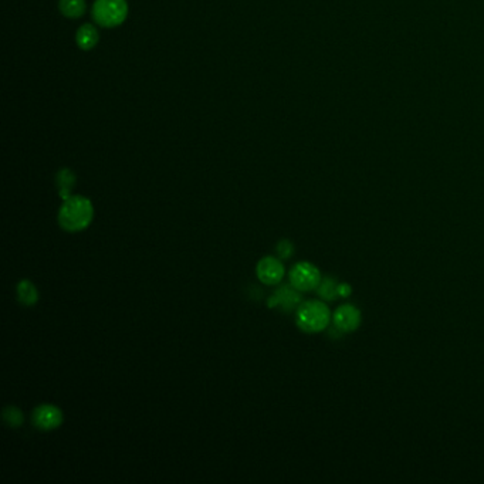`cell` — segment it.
Segmentation results:
<instances>
[{
    "label": "cell",
    "mask_w": 484,
    "mask_h": 484,
    "mask_svg": "<svg viewBox=\"0 0 484 484\" xmlns=\"http://www.w3.org/2000/svg\"><path fill=\"white\" fill-rule=\"evenodd\" d=\"M94 218V206L85 197H70L58 209V223L67 232H81L89 226Z\"/></svg>",
    "instance_id": "obj_1"
},
{
    "label": "cell",
    "mask_w": 484,
    "mask_h": 484,
    "mask_svg": "<svg viewBox=\"0 0 484 484\" xmlns=\"http://www.w3.org/2000/svg\"><path fill=\"white\" fill-rule=\"evenodd\" d=\"M333 318L328 306L318 300L304 302L299 306L296 313V323L300 330L309 334L324 331Z\"/></svg>",
    "instance_id": "obj_2"
},
{
    "label": "cell",
    "mask_w": 484,
    "mask_h": 484,
    "mask_svg": "<svg viewBox=\"0 0 484 484\" xmlns=\"http://www.w3.org/2000/svg\"><path fill=\"white\" fill-rule=\"evenodd\" d=\"M127 16V0H95L92 5V18L95 23L106 29L121 26Z\"/></svg>",
    "instance_id": "obj_3"
},
{
    "label": "cell",
    "mask_w": 484,
    "mask_h": 484,
    "mask_svg": "<svg viewBox=\"0 0 484 484\" xmlns=\"http://www.w3.org/2000/svg\"><path fill=\"white\" fill-rule=\"evenodd\" d=\"M323 277L317 266L309 261L297 263L290 271V284L296 287L302 293H309L317 290Z\"/></svg>",
    "instance_id": "obj_4"
},
{
    "label": "cell",
    "mask_w": 484,
    "mask_h": 484,
    "mask_svg": "<svg viewBox=\"0 0 484 484\" xmlns=\"http://www.w3.org/2000/svg\"><path fill=\"white\" fill-rule=\"evenodd\" d=\"M303 297H302V292L296 287H293L292 284H284L280 285L275 292L273 293V296L268 299V307L270 309H280L284 313H292L296 309H299V306L302 304Z\"/></svg>",
    "instance_id": "obj_5"
},
{
    "label": "cell",
    "mask_w": 484,
    "mask_h": 484,
    "mask_svg": "<svg viewBox=\"0 0 484 484\" xmlns=\"http://www.w3.org/2000/svg\"><path fill=\"white\" fill-rule=\"evenodd\" d=\"M361 311L352 304H341L333 314L334 327L341 333H354L361 325Z\"/></svg>",
    "instance_id": "obj_6"
},
{
    "label": "cell",
    "mask_w": 484,
    "mask_h": 484,
    "mask_svg": "<svg viewBox=\"0 0 484 484\" xmlns=\"http://www.w3.org/2000/svg\"><path fill=\"white\" fill-rule=\"evenodd\" d=\"M32 421L40 430H53L63 423V412L54 405L43 404L33 411Z\"/></svg>",
    "instance_id": "obj_7"
},
{
    "label": "cell",
    "mask_w": 484,
    "mask_h": 484,
    "mask_svg": "<svg viewBox=\"0 0 484 484\" xmlns=\"http://www.w3.org/2000/svg\"><path fill=\"white\" fill-rule=\"evenodd\" d=\"M256 273H257L259 280L263 284L275 285L284 277V266L278 259L271 257V256H266L257 263Z\"/></svg>",
    "instance_id": "obj_8"
},
{
    "label": "cell",
    "mask_w": 484,
    "mask_h": 484,
    "mask_svg": "<svg viewBox=\"0 0 484 484\" xmlns=\"http://www.w3.org/2000/svg\"><path fill=\"white\" fill-rule=\"evenodd\" d=\"M99 40H100V35L94 25L85 23L77 30L75 43L81 50H85V51L92 50L97 46V43H99Z\"/></svg>",
    "instance_id": "obj_9"
},
{
    "label": "cell",
    "mask_w": 484,
    "mask_h": 484,
    "mask_svg": "<svg viewBox=\"0 0 484 484\" xmlns=\"http://www.w3.org/2000/svg\"><path fill=\"white\" fill-rule=\"evenodd\" d=\"M16 292H18V299H19V302L23 306L30 307V306H36L37 304V302H39V292H37L36 285L32 281L22 280L18 284Z\"/></svg>",
    "instance_id": "obj_10"
},
{
    "label": "cell",
    "mask_w": 484,
    "mask_h": 484,
    "mask_svg": "<svg viewBox=\"0 0 484 484\" xmlns=\"http://www.w3.org/2000/svg\"><path fill=\"white\" fill-rule=\"evenodd\" d=\"M58 9L67 19H80L84 16L87 5L85 0H60Z\"/></svg>",
    "instance_id": "obj_11"
},
{
    "label": "cell",
    "mask_w": 484,
    "mask_h": 484,
    "mask_svg": "<svg viewBox=\"0 0 484 484\" xmlns=\"http://www.w3.org/2000/svg\"><path fill=\"white\" fill-rule=\"evenodd\" d=\"M56 182L58 186V195L63 198V201L70 198V192L75 185V175L73 173V170L61 169L56 176Z\"/></svg>",
    "instance_id": "obj_12"
},
{
    "label": "cell",
    "mask_w": 484,
    "mask_h": 484,
    "mask_svg": "<svg viewBox=\"0 0 484 484\" xmlns=\"http://www.w3.org/2000/svg\"><path fill=\"white\" fill-rule=\"evenodd\" d=\"M317 294L325 300L333 302L338 297V283L333 277H325L321 280V283L317 287Z\"/></svg>",
    "instance_id": "obj_13"
},
{
    "label": "cell",
    "mask_w": 484,
    "mask_h": 484,
    "mask_svg": "<svg viewBox=\"0 0 484 484\" xmlns=\"http://www.w3.org/2000/svg\"><path fill=\"white\" fill-rule=\"evenodd\" d=\"M4 419L9 426L19 428L23 422V414L20 412V409H18L15 407H8L4 411Z\"/></svg>",
    "instance_id": "obj_14"
},
{
    "label": "cell",
    "mask_w": 484,
    "mask_h": 484,
    "mask_svg": "<svg viewBox=\"0 0 484 484\" xmlns=\"http://www.w3.org/2000/svg\"><path fill=\"white\" fill-rule=\"evenodd\" d=\"M293 253H294V246H293L292 242H290V240L278 242V244H277V254L280 256V259H284V260L290 259V257L293 256Z\"/></svg>",
    "instance_id": "obj_15"
},
{
    "label": "cell",
    "mask_w": 484,
    "mask_h": 484,
    "mask_svg": "<svg viewBox=\"0 0 484 484\" xmlns=\"http://www.w3.org/2000/svg\"><path fill=\"white\" fill-rule=\"evenodd\" d=\"M351 293H352V288H351L349 284H347V283H340L338 284V296L340 297H342V299L349 297Z\"/></svg>",
    "instance_id": "obj_16"
}]
</instances>
